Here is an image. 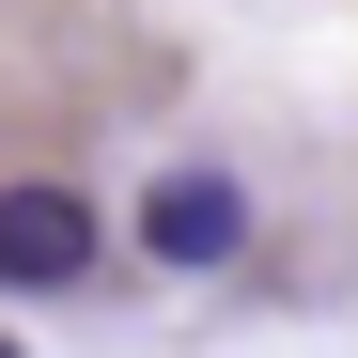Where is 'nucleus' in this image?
Segmentation results:
<instances>
[{"instance_id":"7ed1b4c3","label":"nucleus","mask_w":358,"mask_h":358,"mask_svg":"<svg viewBox=\"0 0 358 358\" xmlns=\"http://www.w3.org/2000/svg\"><path fill=\"white\" fill-rule=\"evenodd\" d=\"M0 358H16V343H0Z\"/></svg>"},{"instance_id":"f03ea898","label":"nucleus","mask_w":358,"mask_h":358,"mask_svg":"<svg viewBox=\"0 0 358 358\" xmlns=\"http://www.w3.org/2000/svg\"><path fill=\"white\" fill-rule=\"evenodd\" d=\"M94 265V203L78 187H0V280L16 296H63Z\"/></svg>"},{"instance_id":"f257e3e1","label":"nucleus","mask_w":358,"mask_h":358,"mask_svg":"<svg viewBox=\"0 0 358 358\" xmlns=\"http://www.w3.org/2000/svg\"><path fill=\"white\" fill-rule=\"evenodd\" d=\"M141 250L156 265H234V250H250V187H234V171H156Z\"/></svg>"}]
</instances>
